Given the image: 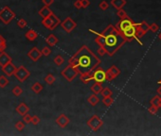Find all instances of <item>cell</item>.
Instances as JSON below:
<instances>
[{
  "label": "cell",
  "mask_w": 161,
  "mask_h": 136,
  "mask_svg": "<svg viewBox=\"0 0 161 136\" xmlns=\"http://www.w3.org/2000/svg\"><path fill=\"white\" fill-rule=\"evenodd\" d=\"M89 31L97 35L95 43L99 46L104 48L109 57L115 55L116 52L127 42L122 33L113 25L107 26V28L103 29L101 33H98L93 29H89Z\"/></svg>",
  "instance_id": "obj_1"
},
{
  "label": "cell",
  "mask_w": 161,
  "mask_h": 136,
  "mask_svg": "<svg viewBox=\"0 0 161 136\" xmlns=\"http://www.w3.org/2000/svg\"><path fill=\"white\" fill-rule=\"evenodd\" d=\"M101 62V61L88 48V46L82 45L68 60V65L76 68L79 74H82L88 71H94Z\"/></svg>",
  "instance_id": "obj_2"
},
{
  "label": "cell",
  "mask_w": 161,
  "mask_h": 136,
  "mask_svg": "<svg viewBox=\"0 0 161 136\" xmlns=\"http://www.w3.org/2000/svg\"><path fill=\"white\" fill-rule=\"evenodd\" d=\"M60 24H61V20L54 13L50 14L49 17L44 18L42 20V25L46 29H48L49 30H54L58 26H60Z\"/></svg>",
  "instance_id": "obj_3"
},
{
  "label": "cell",
  "mask_w": 161,
  "mask_h": 136,
  "mask_svg": "<svg viewBox=\"0 0 161 136\" xmlns=\"http://www.w3.org/2000/svg\"><path fill=\"white\" fill-rule=\"evenodd\" d=\"M14 18H15V13L12 12L10 7L5 6L0 10V21H1L3 24L9 25Z\"/></svg>",
  "instance_id": "obj_4"
},
{
  "label": "cell",
  "mask_w": 161,
  "mask_h": 136,
  "mask_svg": "<svg viewBox=\"0 0 161 136\" xmlns=\"http://www.w3.org/2000/svg\"><path fill=\"white\" fill-rule=\"evenodd\" d=\"M136 25H137V23H135V24H133L132 26H130L129 28H127L126 29H124L121 33H122V35L124 36V38L126 39L127 42H131L132 40H137L138 43L142 45L143 43H142V42L140 41V40H138V39L137 38V36H136V31H137Z\"/></svg>",
  "instance_id": "obj_5"
},
{
  "label": "cell",
  "mask_w": 161,
  "mask_h": 136,
  "mask_svg": "<svg viewBox=\"0 0 161 136\" xmlns=\"http://www.w3.org/2000/svg\"><path fill=\"white\" fill-rule=\"evenodd\" d=\"M78 74H79L78 70L76 69V68H74L73 66H71V65H67L65 69H63L61 71L62 77H64L65 80L67 81H69V82L73 81L76 78V77L78 76Z\"/></svg>",
  "instance_id": "obj_6"
},
{
  "label": "cell",
  "mask_w": 161,
  "mask_h": 136,
  "mask_svg": "<svg viewBox=\"0 0 161 136\" xmlns=\"http://www.w3.org/2000/svg\"><path fill=\"white\" fill-rule=\"evenodd\" d=\"M13 76L16 78V80L19 82H24L29 78L30 72L25 66L21 65V66H19L18 68H16V70H15Z\"/></svg>",
  "instance_id": "obj_7"
},
{
  "label": "cell",
  "mask_w": 161,
  "mask_h": 136,
  "mask_svg": "<svg viewBox=\"0 0 161 136\" xmlns=\"http://www.w3.org/2000/svg\"><path fill=\"white\" fill-rule=\"evenodd\" d=\"M86 124L93 132H97V130L100 129V128L103 125V121L97 116V114H94V116H92V117L86 122Z\"/></svg>",
  "instance_id": "obj_8"
},
{
  "label": "cell",
  "mask_w": 161,
  "mask_h": 136,
  "mask_svg": "<svg viewBox=\"0 0 161 136\" xmlns=\"http://www.w3.org/2000/svg\"><path fill=\"white\" fill-rule=\"evenodd\" d=\"M136 28H137L136 36H137V38L139 40L149 31V24H147L146 21H142L141 23H137Z\"/></svg>",
  "instance_id": "obj_9"
},
{
  "label": "cell",
  "mask_w": 161,
  "mask_h": 136,
  "mask_svg": "<svg viewBox=\"0 0 161 136\" xmlns=\"http://www.w3.org/2000/svg\"><path fill=\"white\" fill-rule=\"evenodd\" d=\"M60 26L62 27V29H65V32L70 33L71 31L77 27V24L71 17H66L63 22H61Z\"/></svg>",
  "instance_id": "obj_10"
},
{
  "label": "cell",
  "mask_w": 161,
  "mask_h": 136,
  "mask_svg": "<svg viewBox=\"0 0 161 136\" xmlns=\"http://www.w3.org/2000/svg\"><path fill=\"white\" fill-rule=\"evenodd\" d=\"M93 80H95L96 82L99 83H103L106 81V73L102 68H96L93 71Z\"/></svg>",
  "instance_id": "obj_11"
},
{
  "label": "cell",
  "mask_w": 161,
  "mask_h": 136,
  "mask_svg": "<svg viewBox=\"0 0 161 136\" xmlns=\"http://www.w3.org/2000/svg\"><path fill=\"white\" fill-rule=\"evenodd\" d=\"M105 73H106V80L112 81L113 80H115L117 77L119 76V74H121V69L116 65H112L111 67L108 68L107 71H105Z\"/></svg>",
  "instance_id": "obj_12"
},
{
  "label": "cell",
  "mask_w": 161,
  "mask_h": 136,
  "mask_svg": "<svg viewBox=\"0 0 161 136\" xmlns=\"http://www.w3.org/2000/svg\"><path fill=\"white\" fill-rule=\"evenodd\" d=\"M133 24H135L134 21L130 17H127V18H124V19H121V21L118 22V24L115 26V27L121 31V32H122L124 29H126L127 28H129L130 26H132Z\"/></svg>",
  "instance_id": "obj_13"
},
{
  "label": "cell",
  "mask_w": 161,
  "mask_h": 136,
  "mask_svg": "<svg viewBox=\"0 0 161 136\" xmlns=\"http://www.w3.org/2000/svg\"><path fill=\"white\" fill-rule=\"evenodd\" d=\"M28 57L32 60V61H37L41 57H42V52H41V50H39L36 46H34V48H32V49H30L29 52H28Z\"/></svg>",
  "instance_id": "obj_14"
},
{
  "label": "cell",
  "mask_w": 161,
  "mask_h": 136,
  "mask_svg": "<svg viewBox=\"0 0 161 136\" xmlns=\"http://www.w3.org/2000/svg\"><path fill=\"white\" fill-rule=\"evenodd\" d=\"M69 122H70V120H69V118L67 117L65 114H60V116L57 117V119H56V124L58 125V126L60 127V128H65L67 125L69 124Z\"/></svg>",
  "instance_id": "obj_15"
},
{
  "label": "cell",
  "mask_w": 161,
  "mask_h": 136,
  "mask_svg": "<svg viewBox=\"0 0 161 136\" xmlns=\"http://www.w3.org/2000/svg\"><path fill=\"white\" fill-rule=\"evenodd\" d=\"M12 61V57L10 56L8 53H6L5 51L0 52V67H4L6 64H10V62Z\"/></svg>",
  "instance_id": "obj_16"
},
{
  "label": "cell",
  "mask_w": 161,
  "mask_h": 136,
  "mask_svg": "<svg viewBox=\"0 0 161 136\" xmlns=\"http://www.w3.org/2000/svg\"><path fill=\"white\" fill-rule=\"evenodd\" d=\"M15 70H16V66H15L12 62H10V64H8L4 67H2V71L4 72V74L7 75L8 77L13 76Z\"/></svg>",
  "instance_id": "obj_17"
},
{
  "label": "cell",
  "mask_w": 161,
  "mask_h": 136,
  "mask_svg": "<svg viewBox=\"0 0 161 136\" xmlns=\"http://www.w3.org/2000/svg\"><path fill=\"white\" fill-rule=\"evenodd\" d=\"M80 80L82 82H84L85 84L89 83L91 80H93V71H88L85 73H82V74H81Z\"/></svg>",
  "instance_id": "obj_18"
},
{
  "label": "cell",
  "mask_w": 161,
  "mask_h": 136,
  "mask_svg": "<svg viewBox=\"0 0 161 136\" xmlns=\"http://www.w3.org/2000/svg\"><path fill=\"white\" fill-rule=\"evenodd\" d=\"M15 111H16L20 116H24V114H26V113H29V107L27 105L26 103H24V102H21L19 104V105L16 107V109H15Z\"/></svg>",
  "instance_id": "obj_19"
},
{
  "label": "cell",
  "mask_w": 161,
  "mask_h": 136,
  "mask_svg": "<svg viewBox=\"0 0 161 136\" xmlns=\"http://www.w3.org/2000/svg\"><path fill=\"white\" fill-rule=\"evenodd\" d=\"M52 13H53L52 10H51L49 9V7H48V6H44L42 9L39 10V15H40V16L42 17L43 19L49 17V15L52 14Z\"/></svg>",
  "instance_id": "obj_20"
},
{
  "label": "cell",
  "mask_w": 161,
  "mask_h": 136,
  "mask_svg": "<svg viewBox=\"0 0 161 136\" xmlns=\"http://www.w3.org/2000/svg\"><path fill=\"white\" fill-rule=\"evenodd\" d=\"M25 37H26V39H28L29 41L33 42V41H35L36 39H37V37H38V33L36 32L35 30H33V29H29V30L27 31V32H26Z\"/></svg>",
  "instance_id": "obj_21"
},
{
  "label": "cell",
  "mask_w": 161,
  "mask_h": 136,
  "mask_svg": "<svg viewBox=\"0 0 161 136\" xmlns=\"http://www.w3.org/2000/svg\"><path fill=\"white\" fill-rule=\"evenodd\" d=\"M126 3H127L126 0H111V5L116 10L122 9L126 5Z\"/></svg>",
  "instance_id": "obj_22"
},
{
  "label": "cell",
  "mask_w": 161,
  "mask_h": 136,
  "mask_svg": "<svg viewBox=\"0 0 161 136\" xmlns=\"http://www.w3.org/2000/svg\"><path fill=\"white\" fill-rule=\"evenodd\" d=\"M58 38L56 37V36L54 34H49L48 37L46 38V44H48L50 46H54L56 45L57 44H58Z\"/></svg>",
  "instance_id": "obj_23"
},
{
  "label": "cell",
  "mask_w": 161,
  "mask_h": 136,
  "mask_svg": "<svg viewBox=\"0 0 161 136\" xmlns=\"http://www.w3.org/2000/svg\"><path fill=\"white\" fill-rule=\"evenodd\" d=\"M87 102L90 104L91 106H96L97 104L100 102V98L96 95V94H93L89 97L87 98Z\"/></svg>",
  "instance_id": "obj_24"
},
{
  "label": "cell",
  "mask_w": 161,
  "mask_h": 136,
  "mask_svg": "<svg viewBox=\"0 0 161 136\" xmlns=\"http://www.w3.org/2000/svg\"><path fill=\"white\" fill-rule=\"evenodd\" d=\"M90 90L92 91L93 94H96V95H99L101 94V90H102V86H101V83H99V82H95L90 88Z\"/></svg>",
  "instance_id": "obj_25"
},
{
  "label": "cell",
  "mask_w": 161,
  "mask_h": 136,
  "mask_svg": "<svg viewBox=\"0 0 161 136\" xmlns=\"http://www.w3.org/2000/svg\"><path fill=\"white\" fill-rule=\"evenodd\" d=\"M43 89H44V87H43V85L41 84L40 82H35V83H33L32 86V90L35 94H40L41 92L43 91Z\"/></svg>",
  "instance_id": "obj_26"
},
{
  "label": "cell",
  "mask_w": 161,
  "mask_h": 136,
  "mask_svg": "<svg viewBox=\"0 0 161 136\" xmlns=\"http://www.w3.org/2000/svg\"><path fill=\"white\" fill-rule=\"evenodd\" d=\"M151 105L157 106V107H161V97L160 96H154L152 99L150 100Z\"/></svg>",
  "instance_id": "obj_27"
},
{
  "label": "cell",
  "mask_w": 161,
  "mask_h": 136,
  "mask_svg": "<svg viewBox=\"0 0 161 136\" xmlns=\"http://www.w3.org/2000/svg\"><path fill=\"white\" fill-rule=\"evenodd\" d=\"M44 80H45L46 84L52 85L53 83H54V81H55V77H54V75H52V74H48V75L45 77Z\"/></svg>",
  "instance_id": "obj_28"
},
{
  "label": "cell",
  "mask_w": 161,
  "mask_h": 136,
  "mask_svg": "<svg viewBox=\"0 0 161 136\" xmlns=\"http://www.w3.org/2000/svg\"><path fill=\"white\" fill-rule=\"evenodd\" d=\"M12 95L15 97H20L23 94V89L20 86H14L12 90Z\"/></svg>",
  "instance_id": "obj_29"
},
{
  "label": "cell",
  "mask_w": 161,
  "mask_h": 136,
  "mask_svg": "<svg viewBox=\"0 0 161 136\" xmlns=\"http://www.w3.org/2000/svg\"><path fill=\"white\" fill-rule=\"evenodd\" d=\"M101 94V96H102L103 97H112L113 92H112V90H111L110 88L105 87V88H102Z\"/></svg>",
  "instance_id": "obj_30"
},
{
  "label": "cell",
  "mask_w": 161,
  "mask_h": 136,
  "mask_svg": "<svg viewBox=\"0 0 161 136\" xmlns=\"http://www.w3.org/2000/svg\"><path fill=\"white\" fill-rule=\"evenodd\" d=\"M102 103L104 104L106 107H110L112 104L114 103V99L112 98V97H103L102 99Z\"/></svg>",
  "instance_id": "obj_31"
},
{
  "label": "cell",
  "mask_w": 161,
  "mask_h": 136,
  "mask_svg": "<svg viewBox=\"0 0 161 136\" xmlns=\"http://www.w3.org/2000/svg\"><path fill=\"white\" fill-rule=\"evenodd\" d=\"M7 48V44H6V39H5L2 35H0V52L5 51Z\"/></svg>",
  "instance_id": "obj_32"
},
{
  "label": "cell",
  "mask_w": 161,
  "mask_h": 136,
  "mask_svg": "<svg viewBox=\"0 0 161 136\" xmlns=\"http://www.w3.org/2000/svg\"><path fill=\"white\" fill-rule=\"evenodd\" d=\"M8 84H9L8 78L3 75L0 76V88H5Z\"/></svg>",
  "instance_id": "obj_33"
},
{
  "label": "cell",
  "mask_w": 161,
  "mask_h": 136,
  "mask_svg": "<svg viewBox=\"0 0 161 136\" xmlns=\"http://www.w3.org/2000/svg\"><path fill=\"white\" fill-rule=\"evenodd\" d=\"M117 16H118L119 19H124V18L129 17L128 15H127V13H126V12H125V10H124L123 9H119V10H118V12H117Z\"/></svg>",
  "instance_id": "obj_34"
},
{
  "label": "cell",
  "mask_w": 161,
  "mask_h": 136,
  "mask_svg": "<svg viewBox=\"0 0 161 136\" xmlns=\"http://www.w3.org/2000/svg\"><path fill=\"white\" fill-rule=\"evenodd\" d=\"M53 61H54V64H55L56 65H58V66L62 65V64H64V61H65L64 58H63V57H62L61 55H57L55 58L53 59Z\"/></svg>",
  "instance_id": "obj_35"
},
{
  "label": "cell",
  "mask_w": 161,
  "mask_h": 136,
  "mask_svg": "<svg viewBox=\"0 0 161 136\" xmlns=\"http://www.w3.org/2000/svg\"><path fill=\"white\" fill-rule=\"evenodd\" d=\"M17 26H18L20 29H24V28H26V27L28 26V23H27V21H26L25 19L20 18V19L17 21Z\"/></svg>",
  "instance_id": "obj_36"
},
{
  "label": "cell",
  "mask_w": 161,
  "mask_h": 136,
  "mask_svg": "<svg viewBox=\"0 0 161 136\" xmlns=\"http://www.w3.org/2000/svg\"><path fill=\"white\" fill-rule=\"evenodd\" d=\"M15 129H16L18 132H22L25 129V122L24 121H18L15 124Z\"/></svg>",
  "instance_id": "obj_37"
},
{
  "label": "cell",
  "mask_w": 161,
  "mask_h": 136,
  "mask_svg": "<svg viewBox=\"0 0 161 136\" xmlns=\"http://www.w3.org/2000/svg\"><path fill=\"white\" fill-rule=\"evenodd\" d=\"M149 30L150 31H152V32H157V31L159 30V27H158V25L157 23H153V24H151L149 26Z\"/></svg>",
  "instance_id": "obj_38"
},
{
  "label": "cell",
  "mask_w": 161,
  "mask_h": 136,
  "mask_svg": "<svg viewBox=\"0 0 161 136\" xmlns=\"http://www.w3.org/2000/svg\"><path fill=\"white\" fill-rule=\"evenodd\" d=\"M99 8H100L101 10H106L109 8V4L107 3V1H105V0H102V1L99 4Z\"/></svg>",
  "instance_id": "obj_39"
},
{
  "label": "cell",
  "mask_w": 161,
  "mask_h": 136,
  "mask_svg": "<svg viewBox=\"0 0 161 136\" xmlns=\"http://www.w3.org/2000/svg\"><path fill=\"white\" fill-rule=\"evenodd\" d=\"M41 52H42V55L43 56H46V57H48L51 54V49L49 48H48V46H44L43 49L41 50Z\"/></svg>",
  "instance_id": "obj_40"
},
{
  "label": "cell",
  "mask_w": 161,
  "mask_h": 136,
  "mask_svg": "<svg viewBox=\"0 0 161 136\" xmlns=\"http://www.w3.org/2000/svg\"><path fill=\"white\" fill-rule=\"evenodd\" d=\"M148 111L152 116H154V114H157V113L158 112V107L151 105V107H149V109H148Z\"/></svg>",
  "instance_id": "obj_41"
},
{
  "label": "cell",
  "mask_w": 161,
  "mask_h": 136,
  "mask_svg": "<svg viewBox=\"0 0 161 136\" xmlns=\"http://www.w3.org/2000/svg\"><path fill=\"white\" fill-rule=\"evenodd\" d=\"M32 116L30 114H28V113H26L23 116V121L26 123V124H29V123H32Z\"/></svg>",
  "instance_id": "obj_42"
},
{
  "label": "cell",
  "mask_w": 161,
  "mask_h": 136,
  "mask_svg": "<svg viewBox=\"0 0 161 136\" xmlns=\"http://www.w3.org/2000/svg\"><path fill=\"white\" fill-rule=\"evenodd\" d=\"M40 121H41V119L37 116H34L32 117V124L34 125V126H37V125L40 123Z\"/></svg>",
  "instance_id": "obj_43"
},
{
  "label": "cell",
  "mask_w": 161,
  "mask_h": 136,
  "mask_svg": "<svg viewBox=\"0 0 161 136\" xmlns=\"http://www.w3.org/2000/svg\"><path fill=\"white\" fill-rule=\"evenodd\" d=\"M81 1H82V9H86L87 7H89V5H90L89 0H81Z\"/></svg>",
  "instance_id": "obj_44"
},
{
  "label": "cell",
  "mask_w": 161,
  "mask_h": 136,
  "mask_svg": "<svg viewBox=\"0 0 161 136\" xmlns=\"http://www.w3.org/2000/svg\"><path fill=\"white\" fill-rule=\"evenodd\" d=\"M74 7H75L77 10L82 9V1H81V0H76V1L74 2Z\"/></svg>",
  "instance_id": "obj_45"
},
{
  "label": "cell",
  "mask_w": 161,
  "mask_h": 136,
  "mask_svg": "<svg viewBox=\"0 0 161 136\" xmlns=\"http://www.w3.org/2000/svg\"><path fill=\"white\" fill-rule=\"evenodd\" d=\"M98 54L100 55V56H104L106 54V51H105V49L103 48L100 46V48L98 49Z\"/></svg>",
  "instance_id": "obj_46"
},
{
  "label": "cell",
  "mask_w": 161,
  "mask_h": 136,
  "mask_svg": "<svg viewBox=\"0 0 161 136\" xmlns=\"http://www.w3.org/2000/svg\"><path fill=\"white\" fill-rule=\"evenodd\" d=\"M42 2H43V4L45 5V6L49 7L50 5H52V4H53L54 0H42Z\"/></svg>",
  "instance_id": "obj_47"
},
{
  "label": "cell",
  "mask_w": 161,
  "mask_h": 136,
  "mask_svg": "<svg viewBox=\"0 0 161 136\" xmlns=\"http://www.w3.org/2000/svg\"><path fill=\"white\" fill-rule=\"evenodd\" d=\"M157 93H158V95L161 97V84H160V86L157 88Z\"/></svg>",
  "instance_id": "obj_48"
},
{
  "label": "cell",
  "mask_w": 161,
  "mask_h": 136,
  "mask_svg": "<svg viewBox=\"0 0 161 136\" xmlns=\"http://www.w3.org/2000/svg\"><path fill=\"white\" fill-rule=\"evenodd\" d=\"M158 39H159V40L161 41V32H160V33L158 34Z\"/></svg>",
  "instance_id": "obj_49"
}]
</instances>
